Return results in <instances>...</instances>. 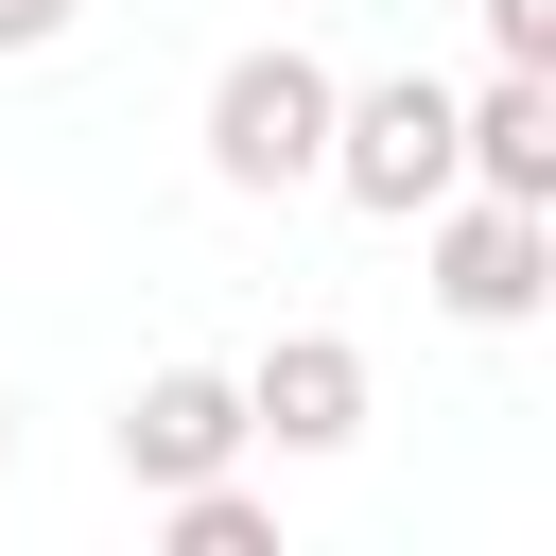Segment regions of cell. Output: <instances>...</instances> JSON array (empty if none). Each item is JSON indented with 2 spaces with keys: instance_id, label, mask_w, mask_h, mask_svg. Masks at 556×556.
Instances as JSON below:
<instances>
[{
  "instance_id": "6da1fadb",
  "label": "cell",
  "mask_w": 556,
  "mask_h": 556,
  "mask_svg": "<svg viewBox=\"0 0 556 556\" xmlns=\"http://www.w3.org/2000/svg\"><path fill=\"white\" fill-rule=\"evenodd\" d=\"M313 156H330V70L295 35L226 52L208 70V191H313Z\"/></svg>"
},
{
  "instance_id": "7a4b0ae2",
  "label": "cell",
  "mask_w": 556,
  "mask_h": 556,
  "mask_svg": "<svg viewBox=\"0 0 556 556\" xmlns=\"http://www.w3.org/2000/svg\"><path fill=\"white\" fill-rule=\"evenodd\" d=\"M348 208H382V226H417L434 191H452V87L434 70H365V87H330V156H313Z\"/></svg>"
},
{
  "instance_id": "3957f363",
  "label": "cell",
  "mask_w": 556,
  "mask_h": 556,
  "mask_svg": "<svg viewBox=\"0 0 556 556\" xmlns=\"http://www.w3.org/2000/svg\"><path fill=\"white\" fill-rule=\"evenodd\" d=\"M434 313L452 330H521L556 295V208H504V191H434Z\"/></svg>"
},
{
  "instance_id": "277c9868",
  "label": "cell",
  "mask_w": 556,
  "mask_h": 556,
  "mask_svg": "<svg viewBox=\"0 0 556 556\" xmlns=\"http://www.w3.org/2000/svg\"><path fill=\"white\" fill-rule=\"evenodd\" d=\"M208 469H243V365H156L122 400V486L156 504V486H208Z\"/></svg>"
},
{
  "instance_id": "5b68a950",
  "label": "cell",
  "mask_w": 556,
  "mask_h": 556,
  "mask_svg": "<svg viewBox=\"0 0 556 556\" xmlns=\"http://www.w3.org/2000/svg\"><path fill=\"white\" fill-rule=\"evenodd\" d=\"M365 434V348L348 330H278L243 365V452H348Z\"/></svg>"
},
{
  "instance_id": "8992f818",
  "label": "cell",
  "mask_w": 556,
  "mask_h": 556,
  "mask_svg": "<svg viewBox=\"0 0 556 556\" xmlns=\"http://www.w3.org/2000/svg\"><path fill=\"white\" fill-rule=\"evenodd\" d=\"M156 539L174 556H278V504L243 469H208V486H156Z\"/></svg>"
},
{
  "instance_id": "52a82bcc",
  "label": "cell",
  "mask_w": 556,
  "mask_h": 556,
  "mask_svg": "<svg viewBox=\"0 0 556 556\" xmlns=\"http://www.w3.org/2000/svg\"><path fill=\"white\" fill-rule=\"evenodd\" d=\"M486 52L504 70H556V0H486Z\"/></svg>"
},
{
  "instance_id": "ba28073f",
  "label": "cell",
  "mask_w": 556,
  "mask_h": 556,
  "mask_svg": "<svg viewBox=\"0 0 556 556\" xmlns=\"http://www.w3.org/2000/svg\"><path fill=\"white\" fill-rule=\"evenodd\" d=\"M70 17H87V0H0V52H52Z\"/></svg>"
},
{
  "instance_id": "9c48e42d",
  "label": "cell",
  "mask_w": 556,
  "mask_h": 556,
  "mask_svg": "<svg viewBox=\"0 0 556 556\" xmlns=\"http://www.w3.org/2000/svg\"><path fill=\"white\" fill-rule=\"evenodd\" d=\"M0 469H17V400H0Z\"/></svg>"
}]
</instances>
